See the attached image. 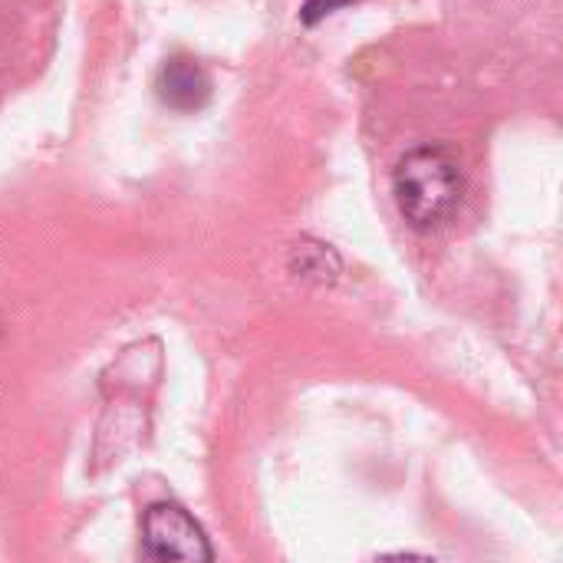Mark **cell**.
Masks as SVG:
<instances>
[{"label": "cell", "instance_id": "6da1fadb", "mask_svg": "<svg viewBox=\"0 0 563 563\" xmlns=\"http://www.w3.org/2000/svg\"><path fill=\"white\" fill-rule=\"evenodd\" d=\"M399 214L412 231H439L452 221L465 195V172L452 148L422 145L399 158L393 172Z\"/></svg>", "mask_w": 563, "mask_h": 563}, {"label": "cell", "instance_id": "7a4b0ae2", "mask_svg": "<svg viewBox=\"0 0 563 563\" xmlns=\"http://www.w3.org/2000/svg\"><path fill=\"white\" fill-rule=\"evenodd\" d=\"M142 554L148 561H214V551L201 531V525L172 501H158L142 515Z\"/></svg>", "mask_w": 563, "mask_h": 563}, {"label": "cell", "instance_id": "3957f363", "mask_svg": "<svg viewBox=\"0 0 563 563\" xmlns=\"http://www.w3.org/2000/svg\"><path fill=\"white\" fill-rule=\"evenodd\" d=\"M155 96L175 112H198L211 99V76L195 56L175 53L162 63L155 76Z\"/></svg>", "mask_w": 563, "mask_h": 563}, {"label": "cell", "instance_id": "277c9868", "mask_svg": "<svg viewBox=\"0 0 563 563\" xmlns=\"http://www.w3.org/2000/svg\"><path fill=\"white\" fill-rule=\"evenodd\" d=\"M353 3H363V0H303L300 3V23L303 26H317L327 16H333V13H340V10H346Z\"/></svg>", "mask_w": 563, "mask_h": 563}]
</instances>
